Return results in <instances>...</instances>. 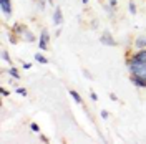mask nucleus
Returning a JSON list of instances; mask_svg holds the SVG:
<instances>
[{
    "label": "nucleus",
    "mask_w": 146,
    "mask_h": 144,
    "mask_svg": "<svg viewBox=\"0 0 146 144\" xmlns=\"http://www.w3.org/2000/svg\"><path fill=\"white\" fill-rule=\"evenodd\" d=\"M110 99H111V101H118V96H116L115 93H110Z\"/></svg>",
    "instance_id": "nucleus-25"
},
{
    "label": "nucleus",
    "mask_w": 146,
    "mask_h": 144,
    "mask_svg": "<svg viewBox=\"0 0 146 144\" xmlns=\"http://www.w3.org/2000/svg\"><path fill=\"white\" fill-rule=\"evenodd\" d=\"M25 30H27V25H25V23L17 22V23H13V25H12V32H13V33H17L18 36H22V33H23ZM20 40H22V38H20Z\"/></svg>",
    "instance_id": "nucleus-10"
},
{
    "label": "nucleus",
    "mask_w": 146,
    "mask_h": 144,
    "mask_svg": "<svg viewBox=\"0 0 146 144\" xmlns=\"http://www.w3.org/2000/svg\"><path fill=\"white\" fill-rule=\"evenodd\" d=\"M22 68H23V70H30V68H32V63H25V61H23V63H22Z\"/></svg>",
    "instance_id": "nucleus-24"
},
{
    "label": "nucleus",
    "mask_w": 146,
    "mask_h": 144,
    "mask_svg": "<svg viewBox=\"0 0 146 144\" xmlns=\"http://www.w3.org/2000/svg\"><path fill=\"white\" fill-rule=\"evenodd\" d=\"M133 46L135 50H139V48H146V35H138L133 42Z\"/></svg>",
    "instance_id": "nucleus-9"
},
{
    "label": "nucleus",
    "mask_w": 146,
    "mask_h": 144,
    "mask_svg": "<svg viewBox=\"0 0 146 144\" xmlns=\"http://www.w3.org/2000/svg\"><path fill=\"white\" fill-rule=\"evenodd\" d=\"M100 116H101V119H108V118H110V113L106 111V109H101V111H100Z\"/></svg>",
    "instance_id": "nucleus-20"
},
{
    "label": "nucleus",
    "mask_w": 146,
    "mask_h": 144,
    "mask_svg": "<svg viewBox=\"0 0 146 144\" xmlns=\"http://www.w3.org/2000/svg\"><path fill=\"white\" fill-rule=\"evenodd\" d=\"M70 96L73 98V101H75L76 104H83V98H82V94H80L78 91H75V90H70Z\"/></svg>",
    "instance_id": "nucleus-12"
},
{
    "label": "nucleus",
    "mask_w": 146,
    "mask_h": 144,
    "mask_svg": "<svg viewBox=\"0 0 146 144\" xmlns=\"http://www.w3.org/2000/svg\"><path fill=\"white\" fill-rule=\"evenodd\" d=\"M88 2H90V0H82V3H83V5H86Z\"/></svg>",
    "instance_id": "nucleus-28"
},
{
    "label": "nucleus",
    "mask_w": 146,
    "mask_h": 144,
    "mask_svg": "<svg viewBox=\"0 0 146 144\" xmlns=\"http://www.w3.org/2000/svg\"><path fill=\"white\" fill-rule=\"evenodd\" d=\"M63 12H62V9L60 7H55L53 10V15H52V22H53V25H56V27H60L62 23H63Z\"/></svg>",
    "instance_id": "nucleus-5"
},
{
    "label": "nucleus",
    "mask_w": 146,
    "mask_h": 144,
    "mask_svg": "<svg viewBox=\"0 0 146 144\" xmlns=\"http://www.w3.org/2000/svg\"><path fill=\"white\" fill-rule=\"evenodd\" d=\"M46 2H48V3H50L52 7H53V0H46Z\"/></svg>",
    "instance_id": "nucleus-29"
},
{
    "label": "nucleus",
    "mask_w": 146,
    "mask_h": 144,
    "mask_svg": "<svg viewBox=\"0 0 146 144\" xmlns=\"http://www.w3.org/2000/svg\"><path fill=\"white\" fill-rule=\"evenodd\" d=\"M38 139H40V143H45V144L50 143V139H48L45 134H40V133H38Z\"/></svg>",
    "instance_id": "nucleus-19"
},
{
    "label": "nucleus",
    "mask_w": 146,
    "mask_h": 144,
    "mask_svg": "<svg viewBox=\"0 0 146 144\" xmlns=\"http://www.w3.org/2000/svg\"><path fill=\"white\" fill-rule=\"evenodd\" d=\"M0 9H2V12H3L7 17H12V15H13V5H12V0H0Z\"/></svg>",
    "instance_id": "nucleus-6"
},
{
    "label": "nucleus",
    "mask_w": 146,
    "mask_h": 144,
    "mask_svg": "<svg viewBox=\"0 0 146 144\" xmlns=\"http://www.w3.org/2000/svg\"><path fill=\"white\" fill-rule=\"evenodd\" d=\"M0 94H2L3 98H9V96H10V91L7 90V88H3V86H2V88H0Z\"/></svg>",
    "instance_id": "nucleus-17"
},
{
    "label": "nucleus",
    "mask_w": 146,
    "mask_h": 144,
    "mask_svg": "<svg viewBox=\"0 0 146 144\" xmlns=\"http://www.w3.org/2000/svg\"><path fill=\"white\" fill-rule=\"evenodd\" d=\"M17 93L20 94V96H27V94H28V91L25 90V88H22V86H18V88H17Z\"/></svg>",
    "instance_id": "nucleus-18"
},
{
    "label": "nucleus",
    "mask_w": 146,
    "mask_h": 144,
    "mask_svg": "<svg viewBox=\"0 0 146 144\" xmlns=\"http://www.w3.org/2000/svg\"><path fill=\"white\" fill-rule=\"evenodd\" d=\"M30 131H33V133H40V126H38V123H30Z\"/></svg>",
    "instance_id": "nucleus-16"
},
{
    "label": "nucleus",
    "mask_w": 146,
    "mask_h": 144,
    "mask_svg": "<svg viewBox=\"0 0 146 144\" xmlns=\"http://www.w3.org/2000/svg\"><path fill=\"white\" fill-rule=\"evenodd\" d=\"M36 3H38V5H40V10H45V0H36Z\"/></svg>",
    "instance_id": "nucleus-23"
},
{
    "label": "nucleus",
    "mask_w": 146,
    "mask_h": 144,
    "mask_svg": "<svg viewBox=\"0 0 146 144\" xmlns=\"http://www.w3.org/2000/svg\"><path fill=\"white\" fill-rule=\"evenodd\" d=\"M33 60H35L36 63H40V65H48V58H46L45 55H42V53H35Z\"/></svg>",
    "instance_id": "nucleus-13"
},
{
    "label": "nucleus",
    "mask_w": 146,
    "mask_h": 144,
    "mask_svg": "<svg viewBox=\"0 0 146 144\" xmlns=\"http://www.w3.org/2000/svg\"><path fill=\"white\" fill-rule=\"evenodd\" d=\"M55 35H56V36H60V35H62V28H58V30L55 32Z\"/></svg>",
    "instance_id": "nucleus-27"
},
{
    "label": "nucleus",
    "mask_w": 146,
    "mask_h": 144,
    "mask_svg": "<svg viewBox=\"0 0 146 144\" xmlns=\"http://www.w3.org/2000/svg\"><path fill=\"white\" fill-rule=\"evenodd\" d=\"M23 42H27V43H33V42H36V36H35V33L32 32V30H25L23 33H22V36H20Z\"/></svg>",
    "instance_id": "nucleus-8"
},
{
    "label": "nucleus",
    "mask_w": 146,
    "mask_h": 144,
    "mask_svg": "<svg viewBox=\"0 0 146 144\" xmlns=\"http://www.w3.org/2000/svg\"><path fill=\"white\" fill-rule=\"evenodd\" d=\"M90 98H91V101H95V103H96V101H98V94H96L95 91H90Z\"/></svg>",
    "instance_id": "nucleus-21"
},
{
    "label": "nucleus",
    "mask_w": 146,
    "mask_h": 144,
    "mask_svg": "<svg viewBox=\"0 0 146 144\" xmlns=\"http://www.w3.org/2000/svg\"><path fill=\"white\" fill-rule=\"evenodd\" d=\"M129 81H131L136 88H145V90H146V78L135 76V75H129Z\"/></svg>",
    "instance_id": "nucleus-7"
},
{
    "label": "nucleus",
    "mask_w": 146,
    "mask_h": 144,
    "mask_svg": "<svg viewBox=\"0 0 146 144\" xmlns=\"http://www.w3.org/2000/svg\"><path fill=\"white\" fill-rule=\"evenodd\" d=\"M100 43L105 46H116V40L111 35V32H103L100 35Z\"/></svg>",
    "instance_id": "nucleus-4"
},
{
    "label": "nucleus",
    "mask_w": 146,
    "mask_h": 144,
    "mask_svg": "<svg viewBox=\"0 0 146 144\" xmlns=\"http://www.w3.org/2000/svg\"><path fill=\"white\" fill-rule=\"evenodd\" d=\"M2 60H3L5 63H9V65H13V61H12V56H10V53L7 52V50H2Z\"/></svg>",
    "instance_id": "nucleus-14"
},
{
    "label": "nucleus",
    "mask_w": 146,
    "mask_h": 144,
    "mask_svg": "<svg viewBox=\"0 0 146 144\" xmlns=\"http://www.w3.org/2000/svg\"><path fill=\"white\" fill-rule=\"evenodd\" d=\"M108 3H110V5H111L115 10L118 9V0H108Z\"/></svg>",
    "instance_id": "nucleus-22"
},
{
    "label": "nucleus",
    "mask_w": 146,
    "mask_h": 144,
    "mask_svg": "<svg viewBox=\"0 0 146 144\" xmlns=\"http://www.w3.org/2000/svg\"><path fill=\"white\" fill-rule=\"evenodd\" d=\"M128 12H129L131 15H136L138 9H136V3H135V2H129V5H128Z\"/></svg>",
    "instance_id": "nucleus-15"
},
{
    "label": "nucleus",
    "mask_w": 146,
    "mask_h": 144,
    "mask_svg": "<svg viewBox=\"0 0 146 144\" xmlns=\"http://www.w3.org/2000/svg\"><path fill=\"white\" fill-rule=\"evenodd\" d=\"M7 73H9L10 78H13V80H17V81L22 78V75H20V71H18V68L15 66V65H10V68L7 70Z\"/></svg>",
    "instance_id": "nucleus-11"
},
{
    "label": "nucleus",
    "mask_w": 146,
    "mask_h": 144,
    "mask_svg": "<svg viewBox=\"0 0 146 144\" xmlns=\"http://www.w3.org/2000/svg\"><path fill=\"white\" fill-rule=\"evenodd\" d=\"M83 75H85V78H88V80H90V78H93V76L90 75V71H88V70H83Z\"/></svg>",
    "instance_id": "nucleus-26"
},
{
    "label": "nucleus",
    "mask_w": 146,
    "mask_h": 144,
    "mask_svg": "<svg viewBox=\"0 0 146 144\" xmlns=\"http://www.w3.org/2000/svg\"><path fill=\"white\" fill-rule=\"evenodd\" d=\"M50 40H52V36H50V32L43 28L40 33H38V50H42V52H46L48 48H50Z\"/></svg>",
    "instance_id": "nucleus-2"
},
{
    "label": "nucleus",
    "mask_w": 146,
    "mask_h": 144,
    "mask_svg": "<svg viewBox=\"0 0 146 144\" xmlns=\"http://www.w3.org/2000/svg\"><path fill=\"white\" fill-rule=\"evenodd\" d=\"M126 66L129 70V75L146 78V63H128Z\"/></svg>",
    "instance_id": "nucleus-3"
},
{
    "label": "nucleus",
    "mask_w": 146,
    "mask_h": 144,
    "mask_svg": "<svg viewBox=\"0 0 146 144\" xmlns=\"http://www.w3.org/2000/svg\"><path fill=\"white\" fill-rule=\"evenodd\" d=\"M128 63H146V48H139L126 56V65Z\"/></svg>",
    "instance_id": "nucleus-1"
}]
</instances>
